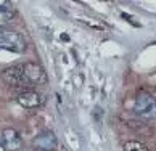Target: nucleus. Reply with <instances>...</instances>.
I'll list each match as a JSON object with an SVG mask.
<instances>
[{
    "instance_id": "obj_5",
    "label": "nucleus",
    "mask_w": 156,
    "mask_h": 151,
    "mask_svg": "<svg viewBox=\"0 0 156 151\" xmlns=\"http://www.w3.org/2000/svg\"><path fill=\"white\" fill-rule=\"evenodd\" d=\"M0 143L3 145L5 151H18L23 146V137L16 129L8 127V129H3L0 133Z\"/></svg>"
},
{
    "instance_id": "obj_6",
    "label": "nucleus",
    "mask_w": 156,
    "mask_h": 151,
    "mask_svg": "<svg viewBox=\"0 0 156 151\" xmlns=\"http://www.w3.org/2000/svg\"><path fill=\"white\" fill-rule=\"evenodd\" d=\"M156 103V98L153 95L147 93V92H142V93H138L137 98H135V104H134V111L142 116V118H147V114L151 111L153 104Z\"/></svg>"
},
{
    "instance_id": "obj_1",
    "label": "nucleus",
    "mask_w": 156,
    "mask_h": 151,
    "mask_svg": "<svg viewBox=\"0 0 156 151\" xmlns=\"http://www.w3.org/2000/svg\"><path fill=\"white\" fill-rule=\"evenodd\" d=\"M2 80L7 85L13 87V89H24V87H31L27 82L23 65H13L8 66L2 71Z\"/></svg>"
},
{
    "instance_id": "obj_4",
    "label": "nucleus",
    "mask_w": 156,
    "mask_h": 151,
    "mask_svg": "<svg viewBox=\"0 0 156 151\" xmlns=\"http://www.w3.org/2000/svg\"><path fill=\"white\" fill-rule=\"evenodd\" d=\"M58 146V138L51 130H44L32 140V148L36 151H55Z\"/></svg>"
},
{
    "instance_id": "obj_9",
    "label": "nucleus",
    "mask_w": 156,
    "mask_h": 151,
    "mask_svg": "<svg viewBox=\"0 0 156 151\" xmlns=\"http://www.w3.org/2000/svg\"><path fill=\"white\" fill-rule=\"evenodd\" d=\"M147 119H154V121H156V103L153 104L151 111H150V113L147 114Z\"/></svg>"
},
{
    "instance_id": "obj_2",
    "label": "nucleus",
    "mask_w": 156,
    "mask_h": 151,
    "mask_svg": "<svg viewBox=\"0 0 156 151\" xmlns=\"http://www.w3.org/2000/svg\"><path fill=\"white\" fill-rule=\"evenodd\" d=\"M0 48L21 53V51L26 50V42L20 32L8 31V29H0Z\"/></svg>"
},
{
    "instance_id": "obj_3",
    "label": "nucleus",
    "mask_w": 156,
    "mask_h": 151,
    "mask_svg": "<svg viewBox=\"0 0 156 151\" xmlns=\"http://www.w3.org/2000/svg\"><path fill=\"white\" fill-rule=\"evenodd\" d=\"M23 69H24V76H26V79H27V82H29L31 87L47 84V72H45V69L39 63L27 61L23 65Z\"/></svg>"
},
{
    "instance_id": "obj_8",
    "label": "nucleus",
    "mask_w": 156,
    "mask_h": 151,
    "mask_svg": "<svg viewBox=\"0 0 156 151\" xmlns=\"http://www.w3.org/2000/svg\"><path fill=\"white\" fill-rule=\"evenodd\" d=\"M124 151H150V149L140 142H127L124 145Z\"/></svg>"
},
{
    "instance_id": "obj_10",
    "label": "nucleus",
    "mask_w": 156,
    "mask_h": 151,
    "mask_svg": "<svg viewBox=\"0 0 156 151\" xmlns=\"http://www.w3.org/2000/svg\"><path fill=\"white\" fill-rule=\"evenodd\" d=\"M0 151H5V148H3V145L0 143Z\"/></svg>"
},
{
    "instance_id": "obj_7",
    "label": "nucleus",
    "mask_w": 156,
    "mask_h": 151,
    "mask_svg": "<svg viewBox=\"0 0 156 151\" xmlns=\"http://www.w3.org/2000/svg\"><path fill=\"white\" fill-rule=\"evenodd\" d=\"M16 101H18V104L24 109H34V108H39L40 104H42V98H40V95L37 92L26 90L16 98Z\"/></svg>"
}]
</instances>
